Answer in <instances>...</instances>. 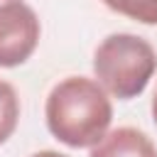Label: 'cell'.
Segmentation results:
<instances>
[{"instance_id": "1", "label": "cell", "mask_w": 157, "mask_h": 157, "mask_svg": "<svg viewBox=\"0 0 157 157\" xmlns=\"http://www.w3.org/2000/svg\"><path fill=\"white\" fill-rule=\"evenodd\" d=\"M49 132L69 147L98 145L113 120V105L98 81L86 76H69L59 81L44 105Z\"/></svg>"}, {"instance_id": "2", "label": "cell", "mask_w": 157, "mask_h": 157, "mask_svg": "<svg viewBox=\"0 0 157 157\" xmlns=\"http://www.w3.org/2000/svg\"><path fill=\"white\" fill-rule=\"evenodd\" d=\"M157 71L155 47L130 32L108 34L93 52V74L101 88L118 101L140 96Z\"/></svg>"}, {"instance_id": "3", "label": "cell", "mask_w": 157, "mask_h": 157, "mask_svg": "<svg viewBox=\"0 0 157 157\" xmlns=\"http://www.w3.org/2000/svg\"><path fill=\"white\" fill-rule=\"evenodd\" d=\"M39 17L25 0H0V66L25 64L39 44Z\"/></svg>"}, {"instance_id": "4", "label": "cell", "mask_w": 157, "mask_h": 157, "mask_svg": "<svg viewBox=\"0 0 157 157\" xmlns=\"http://www.w3.org/2000/svg\"><path fill=\"white\" fill-rule=\"evenodd\" d=\"M91 157H157L155 142L137 128H115L93 145Z\"/></svg>"}, {"instance_id": "5", "label": "cell", "mask_w": 157, "mask_h": 157, "mask_svg": "<svg viewBox=\"0 0 157 157\" xmlns=\"http://www.w3.org/2000/svg\"><path fill=\"white\" fill-rule=\"evenodd\" d=\"M20 120V98L15 88L0 78V145L7 142Z\"/></svg>"}, {"instance_id": "6", "label": "cell", "mask_w": 157, "mask_h": 157, "mask_svg": "<svg viewBox=\"0 0 157 157\" xmlns=\"http://www.w3.org/2000/svg\"><path fill=\"white\" fill-rule=\"evenodd\" d=\"M103 5L135 22L157 25V0H103Z\"/></svg>"}, {"instance_id": "7", "label": "cell", "mask_w": 157, "mask_h": 157, "mask_svg": "<svg viewBox=\"0 0 157 157\" xmlns=\"http://www.w3.org/2000/svg\"><path fill=\"white\" fill-rule=\"evenodd\" d=\"M32 157H69V155H61V152H54V150H42V152H34Z\"/></svg>"}, {"instance_id": "8", "label": "cell", "mask_w": 157, "mask_h": 157, "mask_svg": "<svg viewBox=\"0 0 157 157\" xmlns=\"http://www.w3.org/2000/svg\"><path fill=\"white\" fill-rule=\"evenodd\" d=\"M152 118H155V125H157V91L152 96Z\"/></svg>"}]
</instances>
